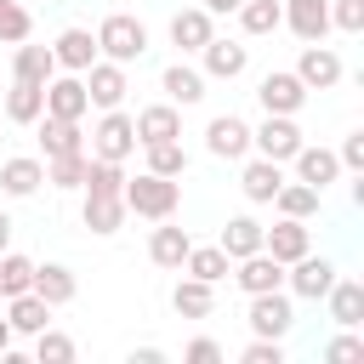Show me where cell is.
Segmentation results:
<instances>
[{
    "label": "cell",
    "mask_w": 364,
    "mask_h": 364,
    "mask_svg": "<svg viewBox=\"0 0 364 364\" xmlns=\"http://www.w3.org/2000/svg\"><path fill=\"white\" fill-rule=\"evenodd\" d=\"M119 199H125L131 216L165 222V216H176V205H182V182H176V176H154V171H142V176H125Z\"/></svg>",
    "instance_id": "obj_1"
},
{
    "label": "cell",
    "mask_w": 364,
    "mask_h": 364,
    "mask_svg": "<svg viewBox=\"0 0 364 364\" xmlns=\"http://www.w3.org/2000/svg\"><path fill=\"white\" fill-rule=\"evenodd\" d=\"M142 51H148V28H142V17H131V11L102 17V28H97V57H108V63H136Z\"/></svg>",
    "instance_id": "obj_2"
},
{
    "label": "cell",
    "mask_w": 364,
    "mask_h": 364,
    "mask_svg": "<svg viewBox=\"0 0 364 364\" xmlns=\"http://www.w3.org/2000/svg\"><path fill=\"white\" fill-rule=\"evenodd\" d=\"M136 154V125H131V114H119V108H102V119H97V131H91V159H131Z\"/></svg>",
    "instance_id": "obj_3"
},
{
    "label": "cell",
    "mask_w": 364,
    "mask_h": 364,
    "mask_svg": "<svg viewBox=\"0 0 364 364\" xmlns=\"http://www.w3.org/2000/svg\"><path fill=\"white\" fill-rule=\"evenodd\" d=\"M250 148L262 154V159H273V165H284L296 148H301V131H296V114H267L256 131H250Z\"/></svg>",
    "instance_id": "obj_4"
},
{
    "label": "cell",
    "mask_w": 364,
    "mask_h": 364,
    "mask_svg": "<svg viewBox=\"0 0 364 364\" xmlns=\"http://www.w3.org/2000/svg\"><path fill=\"white\" fill-rule=\"evenodd\" d=\"M290 324H296V307H290L284 290H262V296H250V336H273V341H284Z\"/></svg>",
    "instance_id": "obj_5"
},
{
    "label": "cell",
    "mask_w": 364,
    "mask_h": 364,
    "mask_svg": "<svg viewBox=\"0 0 364 364\" xmlns=\"http://www.w3.org/2000/svg\"><path fill=\"white\" fill-rule=\"evenodd\" d=\"M296 80H301L307 91H330V85H341V57H336L324 40H307L301 57H296Z\"/></svg>",
    "instance_id": "obj_6"
},
{
    "label": "cell",
    "mask_w": 364,
    "mask_h": 364,
    "mask_svg": "<svg viewBox=\"0 0 364 364\" xmlns=\"http://www.w3.org/2000/svg\"><path fill=\"white\" fill-rule=\"evenodd\" d=\"M256 102H262L267 114H301V102H307V85L296 80V68H273V74H262V85H256Z\"/></svg>",
    "instance_id": "obj_7"
},
{
    "label": "cell",
    "mask_w": 364,
    "mask_h": 364,
    "mask_svg": "<svg viewBox=\"0 0 364 364\" xmlns=\"http://www.w3.org/2000/svg\"><path fill=\"white\" fill-rule=\"evenodd\" d=\"M228 273L239 279V290H245V296H262V290H284V262H279V256H267V250H250V256H239Z\"/></svg>",
    "instance_id": "obj_8"
},
{
    "label": "cell",
    "mask_w": 364,
    "mask_h": 364,
    "mask_svg": "<svg viewBox=\"0 0 364 364\" xmlns=\"http://www.w3.org/2000/svg\"><path fill=\"white\" fill-rule=\"evenodd\" d=\"M80 80H85L91 108H119V102H125V91H131V85H125V63H108V57H97Z\"/></svg>",
    "instance_id": "obj_9"
},
{
    "label": "cell",
    "mask_w": 364,
    "mask_h": 364,
    "mask_svg": "<svg viewBox=\"0 0 364 364\" xmlns=\"http://www.w3.org/2000/svg\"><path fill=\"white\" fill-rule=\"evenodd\" d=\"M262 250H267V256H279V262L290 267L296 256H307V250H313V228H307V222H296V216H279L273 228H262Z\"/></svg>",
    "instance_id": "obj_10"
},
{
    "label": "cell",
    "mask_w": 364,
    "mask_h": 364,
    "mask_svg": "<svg viewBox=\"0 0 364 364\" xmlns=\"http://www.w3.org/2000/svg\"><path fill=\"white\" fill-rule=\"evenodd\" d=\"M284 279H290V290H296L301 301H324V290L336 284V262L307 250V256H296V262H290V273H284Z\"/></svg>",
    "instance_id": "obj_11"
},
{
    "label": "cell",
    "mask_w": 364,
    "mask_h": 364,
    "mask_svg": "<svg viewBox=\"0 0 364 364\" xmlns=\"http://www.w3.org/2000/svg\"><path fill=\"white\" fill-rule=\"evenodd\" d=\"M85 108H91V97H85V80H80V74H51V80H46V114H57V119H85Z\"/></svg>",
    "instance_id": "obj_12"
},
{
    "label": "cell",
    "mask_w": 364,
    "mask_h": 364,
    "mask_svg": "<svg viewBox=\"0 0 364 364\" xmlns=\"http://www.w3.org/2000/svg\"><path fill=\"white\" fill-rule=\"evenodd\" d=\"M205 148H210L216 159H245V154H250V125H245L239 114H216V119L205 125Z\"/></svg>",
    "instance_id": "obj_13"
},
{
    "label": "cell",
    "mask_w": 364,
    "mask_h": 364,
    "mask_svg": "<svg viewBox=\"0 0 364 364\" xmlns=\"http://www.w3.org/2000/svg\"><path fill=\"white\" fill-rule=\"evenodd\" d=\"M199 57H205V74L210 80H239L245 68H250V46H239V40H205L199 46Z\"/></svg>",
    "instance_id": "obj_14"
},
{
    "label": "cell",
    "mask_w": 364,
    "mask_h": 364,
    "mask_svg": "<svg viewBox=\"0 0 364 364\" xmlns=\"http://www.w3.org/2000/svg\"><path fill=\"white\" fill-rule=\"evenodd\" d=\"M290 159H296V182H307V188H318V193H324L336 176H341V159H336L330 148H313V142H301Z\"/></svg>",
    "instance_id": "obj_15"
},
{
    "label": "cell",
    "mask_w": 364,
    "mask_h": 364,
    "mask_svg": "<svg viewBox=\"0 0 364 364\" xmlns=\"http://www.w3.org/2000/svg\"><path fill=\"white\" fill-rule=\"evenodd\" d=\"M51 57H57V68L85 74V68L97 63V34H91V28H63V34H57V46H51Z\"/></svg>",
    "instance_id": "obj_16"
},
{
    "label": "cell",
    "mask_w": 364,
    "mask_h": 364,
    "mask_svg": "<svg viewBox=\"0 0 364 364\" xmlns=\"http://www.w3.org/2000/svg\"><path fill=\"white\" fill-rule=\"evenodd\" d=\"M11 307H6V324H11V336H40L46 324H51V301H40L34 290H17V296H6Z\"/></svg>",
    "instance_id": "obj_17"
},
{
    "label": "cell",
    "mask_w": 364,
    "mask_h": 364,
    "mask_svg": "<svg viewBox=\"0 0 364 364\" xmlns=\"http://www.w3.org/2000/svg\"><path fill=\"white\" fill-rule=\"evenodd\" d=\"M284 23L296 28V40H324L330 34V0H279Z\"/></svg>",
    "instance_id": "obj_18"
},
{
    "label": "cell",
    "mask_w": 364,
    "mask_h": 364,
    "mask_svg": "<svg viewBox=\"0 0 364 364\" xmlns=\"http://www.w3.org/2000/svg\"><path fill=\"white\" fill-rule=\"evenodd\" d=\"M136 142L148 148V142H171V136H182V114H176V102H154V108H142L136 119Z\"/></svg>",
    "instance_id": "obj_19"
},
{
    "label": "cell",
    "mask_w": 364,
    "mask_h": 364,
    "mask_svg": "<svg viewBox=\"0 0 364 364\" xmlns=\"http://www.w3.org/2000/svg\"><path fill=\"white\" fill-rule=\"evenodd\" d=\"M34 125H40V148H46V159H57V154H80V148H85V131H80V119L40 114Z\"/></svg>",
    "instance_id": "obj_20"
},
{
    "label": "cell",
    "mask_w": 364,
    "mask_h": 364,
    "mask_svg": "<svg viewBox=\"0 0 364 364\" xmlns=\"http://www.w3.org/2000/svg\"><path fill=\"white\" fill-rule=\"evenodd\" d=\"M40 182H46V165L28 159V154H17V159L0 165V193H6V199H28Z\"/></svg>",
    "instance_id": "obj_21"
},
{
    "label": "cell",
    "mask_w": 364,
    "mask_h": 364,
    "mask_svg": "<svg viewBox=\"0 0 364 364\" xmlns=\"http://www.w3.org/2000/svg\"><path fill=\"white\" fill-rule=\"evenodd\" d=\"M279 182H284V171H279L273 159H262V154H256V159L239 171V188H245V199H250V205H273Z\"/></svg>",
    "instance_id": "obj_22"
},
{
    "label": "cell",
    "mask_w": 364,
    "mask_h": 364,
    "mask_svg": "<svg viewBox=\"0 0 364 364\" xmlns=\"http://www.w3.org/2000/svg\"><path fill=\"white\" fill-rule=\"evenodd\" d=\"M324 301H330V318H336L341 330L364 324V284H358V279H336V284L324 290Z\"/></svg>",
    "instance_id": "obj_23"
},
{
    "label": "cell",
    "mask_w": 364,
    "mask_h": 364,
    "mask_svg": "<svg viewBox=\"0 0 364 364\" xmlns=\"http://www.w3.org/2000/svg\"><path fill=\"white\" fill-rule=\"evenodd\" d=\"M210 34H216V28H210V11H205V6H188V11L171 17V46H176V51H199Z\"/></svg>",
    "instance_id": "obj_24"
},
{
    "label": "cell",
    "mask_w": 364,
    "mask_h": 364,
    "mask_svg": "<svg viewBox=\"0 0 364 364\" xmlns=\"http://www.w3.org/2000/svg\"><path fill=\"white\" fill-rule=\"evenodd\" d=\"M125 216H131V210H125V199H119V193H85V228H91V233H102V239H108V233H119V228H125Z\"/></svg>",
    "instance_id": "obj_25"
},
{
    "label": "cell",
    "mask_w": 364,
    "mask_h": 364,
    "mask_svg": "<svg viewBox=\"0 0 364 364\" xmlns=\"http://www.w3.org/2000/svg\"><path fill=\"white\" fill-rule=\"evenodd\" d=\"M40 301H51V307H63V301H74V267H63V262H46V267H34V284H28Z\"/></svg>",
    "instance_id": "obj_26"
},
{
    "label": "cell",
    "mask_w": 364,
    "mask_h": 364,
    "mask_svg": "<svg viewBox=\"0 0 364 364\" xmlns=\"http://www.w3.org/2000/svg\"><path fill=\"white\" fill-rule=\"evenodd\" d=\"M51 74H57V57H51V46H28V40H17V63H11V80L46 85Z\"/></svg>",
    "instance_id": "obj_27"
},
{
    "label": "cell",
    "mask_w": 364,
    "mask_h": 364,
    "mask_svg": "<svg viewBox=\"0 0 364 364\" xmlns=\"http://www.w3.org/2000/svg\"><path fill=\"white\" fill-rule=\"evenodd\" d=\"M40 114H46V85L11 80V91H6V119H11V125H34Z\"/></svg>",
    "instance_id": "obj_28"
},
{
    "label": "cell",
    "mask_w": 364,
    "mask_h": 364,
    "mask_svg": "<svg viewBox=\"0 0 364 364\" xmlns=\"http://www.w3.org/2000/svg\"><path fill=\"white\" fill-rule=\"evenodd\" d=\"M188 228H171V216L154 228V239H148V256H154V267H182V256H188Z\"/></svg>",
    "instance_id": "obj_29"
},
{
    "label": "cell",
    "mask_w": 364,
    "mask_h": 364,
    "mask_svg": "<svg viewBox=\"0 0 364 364\" xmlns=\"http://www.w3.org/2000/svg\"><path fill=\"white\" fill-rule=\"evenodd\" d=\"M171 307L182 313V318H210V307H216V284H205V279H182L176 290H171Z\"/></svg>",
    "instance_id": "obj_30"
},
{
    "label": "cell",
    "mask_w": 364,
    "mask_h": 364,
    "mask_svg": "<svg viewBox=\"0 0 364 364\" xmlns=\"http://www.w3.org/2000/svg\"><path fill=\"white\" fill-rule=\"evenodd\" d=\"M159 85H165V97H171V102H182V108H193V102L205 97V74H199V68H188V63H171V68L159 74Z\"/></svg>",
    "instance_id": "obj_31"
},
{
    "label": "cell",
    "mask_w": 364,
    "mask_h": 364,
    "mask_svg": "<svg viewBox=\"0 0 364 364\" xmlns=\"http://www.w3.org/2000/svg\"><path fill=\"white\" fill-rule=\"evenodd\" d=\"M216 245L228 250V262H239V256L262 250V222H256V216H228V228H222Z\"/></svg>",
    "instance_id": "obj_32"
},
{
    "label": "cell",
    "mask_w": 364,
    "mask_h": 364,
    "mask_svg": "<svg viewBox=\"0 0 364 364\" xmlns=\"http://www.w3.org/2000/svg\"><path fill=\"white\" fill-rule=\"evenodd\" d=\"M318 188H307V182H279V193H273V205H279V216H296V222H307V216H318Z\"/></svg>",
    "instance_id": "obj_33"
},
{
    "label": "cell",
    "mask_w": 364,
    "mask_h": 364,
    "mask_svg": "<svg viewBox=\"0 0 364 364\" xmlns=\"http://www.w3.org/2000/svg\"><path fill=\"white\" fill-rule=\"evenodd\" d=\"M182 267L193 273V279H205V284H216V279H228V250L222 245H188V256H182Z\"/></svg>",
    "instance_id": "obj_34"
},
{
    "label": "cell",
    "mask_w": 364,
    "mask_h": 364,
    "mask_svg": "<svg viewBox=\"0 0 364 364\" xmlns=\"http://www.w3.org/2000/svg\"><path fill=\"white\" fill-rule=\"evenodd\" d=\"M239 28L245 34H273V28H284V6L279 0H239Z\"/></svg>",
    "instance_id": "obj_35"
},
{
    "label": "cell",
    "mask_w": 364,
    "mask_h": 364,
    "mask_svg": "<svg viewBox=\"0 0 364 364\" xmlns=\"http://www.w3.org/2000/svg\"><path fill=\"white\" fill-rule=\"evenodd\" d=\"M85 165H91L85 148H80V154H57V159H46V182H51V188H80V182H85Z\"/></svg>",
    "instance_id": "obj_36"
},
{
    "label": "cell",
    "mask_w": 364,
    "mask_h": 364,
    "mask_svg": "<svg viewBox=\"0 0 364 364\" xmlns=\"http://www.w3.org/2000/svg\"><path fill=\"white\" fill-rule=\"evenodd\" d=\"M80 188H85V193H119V188H125V165H119V159H91Z\"/></svg>",
    "instance_id": "obj_37"
},
{
    "label": "cell",
    "mask_w": 364,
    "mask_h": 364,
    "mask_svg": "<svg viewBox=\"0 0 364 364\" xmlns=\"http://www.w3.org/2000/svg\"><path fill=\"white\" fill-rule=\"evenodd\" d=\"M34 284V262L17 256V250H0V296H17Z\"/></svg>",
    "instance_id": "obj_38"
},
{
    "label": "cell",
    "mask_w": 364,
    "mask_h": 364,
    "mask_svg": "<svg viewBox=\"0 0 364 364\" xmlns=\"http://www.w3.org/2000/svg\"><path fill=\"white\" fill-rule=\"evenodd\" d=\"M148 171H154V176H182V171H188L182 142H176V136H171V142H148Z\"/></svg>",
    "instance_id": "obj_39"
},
{
    "label": "cell",
    "mask_w": 364,
    "mask_h": 364,
    "mask_svg": "<svg viewBox=\"0 0 364 364\" xmlns=\"http://www.w3.org/2000/svg\"><path fill=\"white\" fill-rule=\"evenodd\" d=\"M34 358H40V364H68V358H74V341H68L63 330L46 324V330L34 336Z\"/></svg>",
    "instance_id": "obj_40"
},
{
    "label": "cell",
    "mask_w": 364,
    "mask_h": 364,
    "mask_svg": "<svg viewBox=\"0 0 364 364\" xmlns=\"http://www.w3.org/2000/svg\"><path fill=\"white\" fill-rule=\"evenodd\" d=\"M28 28H34V17H28L17 0H0V46H17V40H28Z\"/></svg>",
    "instance_id": "obj_41"
},
{
    "label": "cell",
    "mask_w": 364,
    "mask_h": 364,
    "mask_svg": "<svg viewBox=\"0 0 364 364\" xmlns=\"http://www.w3.org/2000/svg\"><path fill=\"white\" fill-rule=\"evenodd\" d=\"M330 28L358 34V28H364V0H330Z\"/></svg>",
    "instance_id": "obj_42"
},
{
    "label": "cell",
    "mask_w": 364,
    "mask_h": 364,
    "mask_svg": "<svg viewBox=\"0 0 364 364\" xmlns=\"http://www.w3.org/2000/svg\"><path fill=\"white\" fill-rule=\"evenodd\" d=\"M239 364H284V347H279L273 336H256V341L239 353Z\"/></svg>",
    "instance_id": "obj_43"
},
{
    "label": "cell",
    "mask_w": 364,
    "mask_h": 364,
    "mask_svg": "<svg viewBox=\"0 0 364 364\" xmlns=\"http://www.w3.org/2000/svg\"><path fill=\"white\" fill-rule=\"evenodd\" d=\"M182 358H188V364H222V347H216L210 336H193V341L182 347Z\"/></svg>",
    "instance_id": "obj_44"
},
{
    "label": "cell",
    "mask_w": 364,
    "mask_h": 364,
    "mask_svg": "<svg viewBox=\"0 0 364 364\" xmlns=\"http://www.w3.org/2000/svg\"><path fill=\"white\" fill-rule=\"evenodd\" d=\"M324 358H330V364H353V358H364V341H358V336H336V341L324 347Z\"/></svg>",
    "instance_id": "obj_45"
},
{
    "label": "cell",
    "mask_w": 364,
    "mask_h": 364,
    "mask_svg": "<svg viewBox=\"0 0 364 364\" xmlns=\"http://www.w3.org/2000/svg\"><path fill=\"white\" fill-rule=\"evenodd\" d=\"M336 159H341V171H364V131H353V136L341 142Z\"/></svg>",
    "instance_id": "obj_46"
},
{
    "label": "cell",
    "mask_w": 364,
    "mask_h": 364,
    "mask_svg": "<svg viewBox=\"0 0 364 364\" xmlns=\"http://www.w3.org/2000/svg\"><path fill=\"white\" fill-rule=\"evenodd\" d=\"M159 358H165L159 347H136V353H131V364H159Z\"/></svg>",
    "instance_id": "obj_47"
},
{
    "label": "cell",
    "mask_w": 364,
    "mask_h": 364,
    "mask_svg": "<svg viewBox=\"0 0 364 364\" xmlns=\"http://www.w3.org/2000/svg\"><path fill=\"white\" fill-rule=\"evenodd\" d=\"M205 11H210V17H222V11H239V0H205Z\"/></svg>",
    "instance_id": "obj_48"
},
{
    "label": "cell",
    "mask_w": 364,
    "mask_h": 364,
    "mask_svg": "<svg viewBox=\"0 0 364 364\" xmlns=\"http://www.w3.org/2000/svg\"><path fill=\"white\" fill-rule=\"evenodd\" d=\"M6 245H11V216L0 210V250H6Z\"/></svg>",
    "instance_id": "obj_49"
},
{
    "label": "cell",
    "mask_w": 364,
    "mask_h": 364,
    "mask_svg": "<svg viewBox=\"0 0 364 364\" xmlns=\"http://www.w3.org/2000/svg\"><path fill=\"white\" fill-rule=\"evenodd\" d=\"M6 353H11V324L0 318V358H6Z\"/></svg>",
    "instance_id": "obj_50"
}]
</instances>
